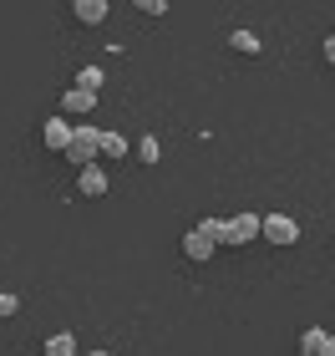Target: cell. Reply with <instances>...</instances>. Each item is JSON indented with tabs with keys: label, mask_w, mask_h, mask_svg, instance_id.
Returning <instances> with one entry per match:
<instances>
[{
	"label": "cell",
	"mask_w": 335,
	"mask_h": 356,
	"mask_svg": "<svg viewBox=\"0 0 335 356\" xmlns=\"http://www.w3.org/2000/svg\"><path fill=\"white\" fill-rule=\"evenodd\" d=\"M198 229H203V234H209L214 245H218V239H223V219H198Z\"/></svg>",
	"instance_id": "e0dca14e"
},
{
	"label": "cell",
	"mask_w": 335,
	"mask_h": 356,
	"mask_svg": "<svg viewBox=\"0 0 335 356\" xmlns=\"http://www.w3.org/2000/svg\"><path fill=\"white\" fill-rule=\"evenodd\" d=\"M214 250H218V245H214V239L198 229V224H194V229L183 234V254H188L194 265H209V260H214Z\"/></svg>",
	"instance_id": "277c9868"
},
{
	"label": "cell",
	"mask_w": 335,
	"mask_h": 356,
	"mask_svg": "<svg viewBox=\"0 0 335 356\" xmlns=\"http://www.w3.org/2000/svg\"><path fill=\"white\" fill-rule=\"evenodd\" d=\"M41 143H46L51 153H67V143H71V122L61 118V112H56V118H46V127H41Z\"/></svg>",
	"instance_id": "5b68a950"
},
{
	"label": "cell",
	"mask_w": 335,
	"mask_h": 356,
	"mask_svg": "<svg viewBox=\"0 0 335 356\" xmlns=\"http://www.w3.org/2000/svg\"><path fill=\"white\" fill-rule=\"evenodd\" d=\"M259 234L269 239V245H295V239H300V224H295L290 214H269V219H259Z\"/></svg>",
	"instance_id": "3957f363"
},
{
	"label": "cell",
	"mask_w": 335,
	"mask_h": 356,
	"mask_svg": "<svg viewBox=\"0 0 335 356\" xmlns=\"http://www.w3.org/2000/svg\"><path fill=\"white\" fill-rule=\"evenodd\" d=\"M76 188H82L87 199H102V193H107V173H102L97 163H92V168H82V173H76Z\"/></svg>",
	"instance_id": "ba28073f"
},
{
	"label": "cell",
	"mask_w": 335,
	"mask_h": 356,
	"mask_svg": "<svg viewBox=\"0 0 335 356\" xmlns=\"http://www.w3.org/2000/svg\"><path fill=\"white\" fill-rule=\"evenodd\" d=\"M97 143H102L97 127H71V143H67L61 158H67L71 168H92V163H97Z\"/></svg>",
	"instance_id": "6da1fadb"
},
{
	"label": "cell",
	"mask_w": 335,
	"mask_h": 356,
	"mask_svg": "<svg viewBox=\"0 0 335 356\" xmlns=\"http://www.w3.org/2000/svg\"><path fill=\"white\" fill-rule=\"evenodd\" d=\"M249 239H259V214H234V219H223V239H218V245H249Z\"/></svg>",
	"instance_id": "7a4b0ae2"
},
{
	"label": "cell",
	"mask_w": 335,
	"mask_h": 356,
	"mask_svg": "<svg viewBox=\"0 0 335 356\" xmlns=\"http://www.w3.org/2000/svg\"><path fill=\"white\" fill-rule=\"evenodd\" d=\"M46 356H76V336L71 331H56L51 341H46Z\"/></svg>",
	"instance_id": "4fadbf2b"
},
{
	"label": "cell",
	"mask_w": 335,
	"mask_h": 356,
	"mask_svg": "<svg viewBox=\"0 0 335 356\" xmlns=\"http://www.w3.org/2000/svg\"><path fill=\"white\" fill-rule=\"evenodd\" d=\"M132 153L142 158V163H157V158H163V148H157V138H142V143H132Z\"/></svg>",
	"instance_id": "5bb4252c"
},
{
	"label": "cell",
	"mask_w": 335,
	"mask_h": 356,
	"mask_svg": "<svg viewBox=\"0 0 335 356\" xmlns=\"http://www.w3.org/2000/svg\"><path fill=\"white\" fill-rule=\"evenodd\" d=\"M97 153H107L112 163H117V158H127V153H132V143H127V138L117 133V127H112V133H102V143H97Z\"/></svg>",
	"instance_id": "30bf717a"
},
{
	"label": "cell",
	"mask_w": 335,
	"mask_h": 356,
	"mask_svg": "<svg viewBox=\"0 0 335 356\" xmlns=\"http://www.w3.org/2000/svg\"><path fill=\"white\" fill-rule=\"evenodd\" d=\"M87 356H112V351H87Z\"/></svg>",
	"instance_id": "ac0fdd59"
},
{
	"label": "cell",
	"mask_w": 335,
	"mask_h": 356,
	"mask_svg": "<svg viewBox=\"0 0 335 356\" xmlns=\"http://www.w3.org/2000/svg\"><path fill=\"white\" fill-rule=\"evenodd\" d=\"M61 107H67L61 118H71V112H76V118H87V112L97 107V97H92V92H76V87H67V92H61Z\"/></svg>",
	"instance_id": "52a82bcc"
},
{
	"label": "cell",
	"mask_w": 335,
	"mask_h": 356,
	"mask_svg": "<svg viewBox=\"0 0 335 356\" xmlns=\"http://www.w3.org/2000/svg\"><path fill=\"white\" fill-rule=\"evenodd\" d=\"M137 10L153 15V21H163V15H168V0H137Z\"/></svg>",
	"instance_id": "9a60e30c"
},
{
	"label": "cell",
	"mask_w": 335,
	"mask_h": 356,
	"mask_svg": "<svg viewBox=\"0 0 335 356\" xmlns=\"http://www.w3.org/2000/svg\"><path fill=\"white\" fill-rule=\"evenodd\" d=\"M15 311H21V300H15V296H10V290H0V321H10Z\"/></svg>",
	"instance_id": "2e32d148"
},
{
	"label": "cell",
	"mask_w": 335,
	"mask_h": 356,
	"mask_svg": "<svg viewBox=\"0 0 335 356\" xmlns=\"http://www.w3.org/2000/svg\"><path fill=\"white\" fill-rule=\"evenodd\" d=\"M330 331H320V326H310L305 336H300V351H305V356H330Z\"/></svg>",
	"instance_id": "9c48e42d"
},
{
	"label": "cell",
	"mask_w": 335,
	"mask_h": 356,
	"mask_svg": "<svg viewBox=\"0 0 335 356\" xmlns=\"http://www.w3.org/2000/svg\"><path fill=\"white\" fill-rule=\"evenodd\" d=\"M229 46H234L239 56H259V36H254V31H244V26H239L234 36H229Z\"/></svg>",
	"instance_id": "7c38bea8"
},
{
	"label": "cell",
	"mask_w": 335,
	"mask_h": 356,
	"mask_svg": "<svg viewBox=\"0 0 335 356\" xmlns=\"http://www.w3.org/2000/svg\"><path fill=\"white\" fill-rule=\"evenodd\" d=\"M71 15H76L82 26H102L107 15H112V6H107V0H76V6H71Z\"/></svg>",
	"instance_id": "8992f818"
},
{
	"label": "cell",
	"mask_w": 335,
	"mask_h": 356,
	"mask_svg": "<svg viewBox=\"0 0 335 356\" xmlns=\"http://www.w3.org/2000/svg\"><path fill=\"white\" fill-rule=\"evenodd\" d=\"M102 82H107V72H102V67H82L71 87H76V92H92V97H97V92H102Z\"/></svg>",
	"instance_id": "8fae6325"
}]
</instances>
